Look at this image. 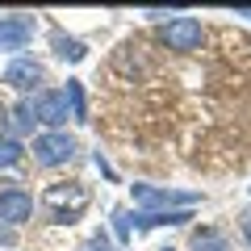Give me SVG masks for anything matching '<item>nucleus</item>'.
Listing matches in <instances>:
<instances>
[{
  "label": "nucleus",
  "mask_w": 251,
  "mask_h": 251,
  "mask_svg": "<svg viewBox=\"0 0 251 251\" xmlns=\"http://www.w3.org/2000/svg\"><path fill=\"white\" fill-rule=\"evenodd\" d=\"M159 42L168 46V50H176V54H193L205 42V25H201L197 17H184V13H180L168 25H159Z\"/></svg>",
  "instance_id": "nucleus-1"
},
{
  "label": "nucleus",
  "mask_w": 251,
  "mask_h": 251,
  "mask_svg": "<svg viewBox=\"0 0 251 251\" xmlns=\"http://www.w3.org/2000/svg\"><path fill=\"white\" fill-rule=\"evenodd\" d=\"M72 155H75V138L63 130H46L34 138V159L42 168H63V163H72Z\"/></svg>",
  "instance_id": "nucleus-2"
},
{
  "label": "nucleus",
  "mask_w": 251,
  "mask_h": 251,
  "mask_svg": "<svg viewBox=\"0 0 251 251\" xmlns=\"http://www.w3.org/2000/svg\"><path fill=\"white\" fill-rule=\"evenodd\" d=\"M134 201L147 209H163V214H172V209H193L197 205V193H176V188H155V184H134Z\"/></svg>",
  "instance_id": "nucleus-3"
},
{
  "label": "nucleus",
  "mask_w": 251,
  "mask_h": 251,
  "mask_svg": "<svg viewBox=\"0 0 251 251\" xmlns=\"http://www.w3.org/2000/svg\"><path fill=\"white\" fill-rule=\"evenodd\" d=\"M46 205L54 209V222H75V218L84 214V205H88V188L80 184H50L46 188Z\"/></svg>",
  "instance_id": "nucleus-4"
},
{
  "label": "nucleus",
  "mask_w": 251,
  "mask_h": 251,
  "mask_svg": "<svg viewBox=\"0 0 251 251\" xmlns=\"http://www.w3.org/2000/svg\"><path fill=\"white\" fill-rule=\"evenodd\" d=\"M46 80V67L38 59H25V54H17V59L4 67V84H9L13 92H29L34 84H42Z\"/></svg>",
  "instance_id": "nucleus-5"
},
{
  "label": "nucleus",
  "mask_w": 251,
  "mask_h": 251,
  "mask_svg": "<svg viewBox=\"0 0 251 251\" xmlns=\"http://www.w3.org/2000/svg\"><path fill=\"white\" fill-rule=\"evenodd\" d=\"M34 218V197L25 188H0V222L4 226H21Z\"/></svg>",
  "instance_id": "nucleus-6"
},
{
  "label": "nucleus",
  "mask_w": 251,
  "mask_h": 251,
  "mask_svg": "<svg viewBox=\"0 0 251 251\" xmlns=\"http://www.w3.org/2000/svg\"><path fill=\"white\" fill-rule=\"evenodd\" d=\"M34 42V21L29 17H0V50H25Z\"/></svg>",
  "instance_id": "nucleus-7"
},
{
  "label": "nucleus",
  "mask_w": 251,
  "mask_h": 251,
  "mask_svg": "<svg viewBox=\"0 0 251 251\" xmlns=\"http://www.w3.org/2000/svg\"><path fill=\"white\" fill-rule=\"evenodd\" d=\"M67 113H72V109H67V97H63V92H38L34 97V117L42 126H63L67 122Z\"/></svg>",
  "instance_id": "nucleus-8"
},
{
  "label": "nucleus",
  "mask_w": 251,
  "mask_h": 251,
  "mask_svg": "<svg viewBox=\"0 0 251 251\" xmlns=\"http://www.w3.org/2000/svg\"><path fill=\"white\" fill-rule=\"evenodd\" d=\"M188 251H230V239L218 226H197L188 234Z\"/></svg>",
  "instance_id": "nucleus-9"
},
{
  "label": "nucleus",
  "mask_w": 251,
  "mask_h": 251,
  "mask_svg": "<svg viewBox=\"0 0 251 251\" xmlns=\"http://www.w3.org/2000/svg\"><path fill=\"white\" fill-rule=\"evenodd\" d=\"M50 46H54V54H59L63 63H80L84 54H88V46H84L80 38H67L63 29H54V34H50Z\"/></svg>",
  "instance_id": "nucleus-10"
},
{
  "label": "nucleus",
  "mask_w": 251,
  "mask_h": 251,
  "mask_svg": "<svg viewBox=\"0 0 251 251\" xmlns=\"http://www.w3.org/2000/svg\"><path fill=\"white\" fill-rule=\"evenodd\" d=\"M63 97H67V109H72L75 122H88V109H84V88H80V80H67Z\"/></svg>",
  "instance_id": "nucleus-11"
},
{
  "label": "nucleus",
  "mask_w": 251,
  "mask_h": 251,
  "mask_svg": "<svg viewBox=\"0 0 251 251\" xmlns=\"http://www.w3.org/2000/svg\"><path fill=\"white\" fill-rule=\"evenodd\" d=\"M34 100H21L17 105V113H13V134H29V130H34Z\"/></svg>",
  "instance_id": "nucleus-12"
},
{
  "label": "nucleus",
  "mask_w": 251,
  "mask_h": 251,
  "mask_svg": "<svg viewBox=\"0 0 251 251\" xmlns=\"http://www.w3.org/2000/svg\"><path fill=\"white\" fill-rule=\"evenodd\" d=\"M21 143L13 134H0V168H13V163H21Z\"/></svg>",
  "instance_id": "nucleus-13"
},
{
  "label": "nucleus",
  "mask_w": 251,
  "mask_h": 251,
  "mask_svg": "<svg viewBox=\"0 0 251 251\" xmlns=\"http://www.w3.org/2000/svg\"><path fill=\"white\" fill-rule=\"evenodd\" d=\"M113 230H117L122 243H130V214L126 209H113Z\"/></svg>",
  "instance_id": "nucleus-14"
},
{
  "label": "nucleus",
  "mask_w": 251,
  "mask_h": 251,
  "mask_svg": "<svg viewBox=\"0 0 251 251\" xmlns=\"http://www.w3.org/2000/svg\"><path fill=\"white\" fill-rule=\"evenodd\" d=\"M84 251H113V243H109V234H92Z\"/></svg>",
  "instance_id": "nucleus-15"
},
{
  "label": "nucleus",
  "mask_w": 251,
  "mask_h": 251,
  "mask_svg": "<svg viewBox=\"0 0 251 251\" xmlns=\"http://www.w3.org/2000/svg\"><path fill=\"white\" fill-rule=\"evenodd\" d=\"M239 230H243V239H247V247H251V209L239 218Z\"/></svg>",
  "instance_id": "nucleus-16"
},
{
  "label": "nucleus",
  "mask_w": 251,
  "mask_h": 251,
  "mask_svg": "<svg viewBox=\"0 0 251 251\" xmlns=\"http://www.w3.org/2000/svg\"><path fill=\"white\" fill-rule=\"evenodd\" d=\"M239 17H251V9H239Z\"/></svg>",
  "instance_id": "nucleus-17"
},
{
  "label": "nucleus",
  "mask_w": 251,
  "mask_h": 251,
  "mask_svg": "<svg viewBox=\"0 0 251 251\" xmlns=\"http://www.w3.org/2000/svg\"><path fill=\"white\" fill-rule=\"evenodd\" d=\"M159 251H176V247H159Z\"/></svg>",
  "instance_id": "nucleus-18"
}]
</instances>
